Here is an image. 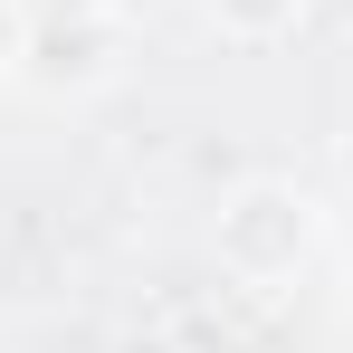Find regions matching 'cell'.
I'll return each mask as SVG.
<instances>
[{
    "label": "cell",
    "mask_w": 353,
    "mask_h": 353,
    "mask_svg": "<svg viewBox=\"0 0 353 353\" xmlns=\"http://www.w3.org/2000/svg\"><path fill=\"white\" fill-rule=\"evenodd\" d=\"M210 258L220 277L248 296H287L315 258H325V201L305 191L296 172H248L220 191L210 210Z\"/></svg>",
    "instance_id": "cell-1"
},
{
    "label": "cell",
    "mask_w": 353,
    "mask_h": 353,
    "mask_svg": "<svg viewBox=\"0 0 353 353\" xmlns=\"http://www.w3.org/2000/svg\"><path fill=\"white\" fill-rule=\"evenodd\" d=\"M19 86L48 105H86L124 86V19L115 0H39L29 39H19Z\"/></svg>",
    "instance_id": "cell-2"
},
{
    "label": "cell",
    "mask_w": 353,
    "mask_h": 353,
    "mask_svg": "<svg viewBox=\"0 0 353 353\" xmlns=\"http://www.w3.org/2000/svg\"><path fill=\"white\" fill-rule=\"evenodd\" d=\"M201 10H210V29L230 48H277V39H296V19L315 0H201Z\"/></svg>",
    "instance_id": "cell-3"
},
{
    "label": "cell",
    "mask_w": 353,
    "mask_h": 353,
    "mask_svg": "<svg viewBox=\"0 0 353 353\" xmlns=\"http://www.w3.org/2000/svg\"><path fill=\"white\" fill-rule=\"evenodd\" d=\"M19 39H29V0H0V86H19Z\"/></svg>",
    "instance_id": "cell-4"
},
{
    "label": "cell",
    "mask_w": 353,
    "mask_h": 353,
    "mask_svg": "<svg viewBox=\"0 0 353 353\" xmlns=\"http://www.w3.org/2000/svg\"><path fill=\"white\" fill-rule=\"evenodd\" d=\"M115 353H181L172 334H134V344H115Z\"/></svg>",
    "instance_id": "cell-5"
},
{
    "label": "cell",
    "mask_w": 353,
    "mask_h": 353,
    "mask_svg": "<svg viewBox=\"0 0 353 353\" xmlns=\"http://www.w3.org/2000/svg\"><path fill=\"white\" fill-rule=\"evenodd\" d=\"M29 10H39V0H29Z\"/></svg>",
    "instance_id": "cell-6"
}]
</instances>
